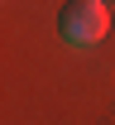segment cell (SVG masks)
<instances>
[{
  "mask_svg": "<svg viewBox=\"0 0 115 125\" xmlns=\"http://www.w3.org/2000/svg\"><path fill=\"white\" fill-rule=\"evenodd\" d=\"M110 34V10L106 0H67L58 10V39L72 48H91Z\"/></svg>",
  "mask_w": 115,
  "mask_h": 125,
  "instance_id": "1",
  "label": "cell"
}]
</instances>
